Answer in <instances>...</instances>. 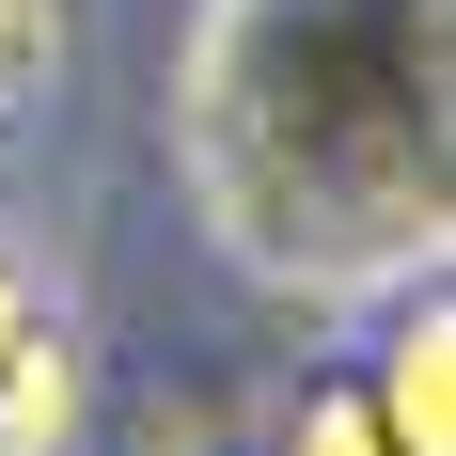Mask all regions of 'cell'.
I'll list each match as a JSON object with an SVG mask.
<instances>
[{
  "instance_id": "obj_2",
  "label": "cell",
  "mask_w": 456,
  "mask_h": 456,
  "mask_svg": "<svg viewBox=\"0 0 456 456\" xmlns=\"http://www.w3.org/2000/svg\"><path fill=\"white\" fill-rule=\"evenodd\" d=\"M315 456H394V441H378V410L346 394V410H315Z\"/></svg>"
},
{
  "instance_id": "obj_1",
  "label": "cell",
  "mask_w": 456,
  "mask_h": 456,
  "mask_svg": "<svg viewBox=\"0 0 456 456\" xmlns=\"http://www.w3.org/2000/svg\"><path fill=\"white\" fill-rule=\"evenodd\" d=\"M378 441L394 456H456V330L425 315V330H394V362H378Z\"/></svg>"
}]
</instances>
